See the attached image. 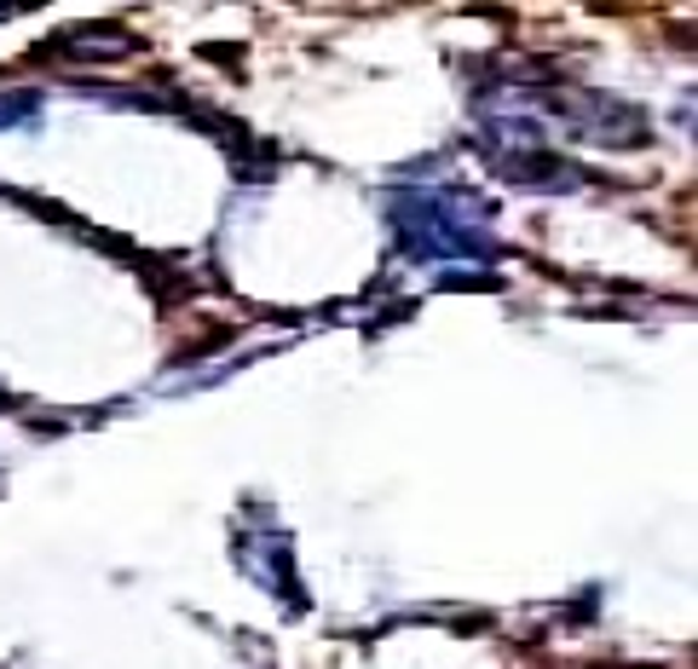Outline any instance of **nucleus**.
Wrapping results in <instances>:
<instances>
[{
    "mask_svg": "<svg viewBox=\"0 0 698 669\" xmlns=\"http://www.w3.org/2000/svg\"><path fill=\"white\" fill-rule=\"evenodd\" d=\"M35 110H40V98H35V93L0 98V128H7V121H17V116H35Z\"/></svg>",
    "mask_w": 698,
    "mask_h": 669,
    "instance_id": "2",
    "label": "nucleus"
},
{
    "mask_svg": "<svg viewBox=\"0 0 698 669\" xmlns=\"http://www.w3.org/2000/svg\"><path fill=\"white\" fill-rule=\"evenodd\" d=\"M393 226H399L404 254H416V260H434V254L474 260V254H490L485 219H480V208L462 191H404Z\"/></svg>",
    "mask_w": 698,
    "mask_h": 669,
    "instance_id": "1",
    "label": "nucleus"
}]
</instances>
